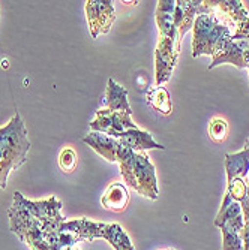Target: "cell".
I'll use <instances>...</instances> for the list:
<instances>
[{
  "instance_id": "d6986e66",
  "label": "cell",
  "mask_w": 249,
  "mask_h": 250,
  "mask_svg": "<svg viewBox=\"0 0 249 250\" xmlns=\"http://www.w3.org/2000/svg\"><path fill=\"white\" fill-rule=\"evenodd\" d=\"M147 104L158 112H161L164 116H168L173 106H171V99H170V93L168 90L162 85H156L155 88H152L150 92L146 95Z\"/></svg>"
},
{
  "instance_id": "5bb4252c",
  "label": "cell",
  "mask_w": 249,
  "mask_h": 250,
  "mask_svg": "<svg viewBox=\"0 0 249 250\" xmlns=\"http://www.w3.org/2000/svg\"><path fill=\"white\" fill-rule=\"evenodd\" d=\"M119 141L122 144H125L126 147H129L132 151L135 153H140V151H146V150H165V147L162 144H158L153 136L146 132V130H141V129H128L125 130Z\"/></svg>"
},
{
  "instance_id": "d4e9b609",
  "label": "cell",
  "mask_w": 249,
  "mask_h": 250,
  "mask_svg": "<svg viewBox=\"0 0 249 250\" xmlns=\"http://www.w3.org/2000/svg\"><path fill=\"white\" fill-rule=\"evenodd\" d=\"M242 207V211H243V219H245V223L249 222V180H248V196L245 198V201L240 204Z\"/></svg>"
},
{
  "instance_id": "83f0119b",
  "label": "cell",
  "mask_w": 249,
  "mask_h": 250,
  "mask_svg": "<svg viewBox=\"0 0 249 250\" xmlns=\"http://www.w3.org/2000/svg\"><path fill=\"white\" fill-rule=\"evenodd\" d=\"M246 144H248V146H249V140H248V141H246Z\"/></svg>"
},
{
  "instance_id": "8992f818",
  "label": "cell",
  "mask_w": 249,
  "mask_h": 250,
  "mask_svg": "<svg viewBox=\"0 0 249 250\" xmlns=\"http://www.w3.org/2000/svg\"><path fill=\"white\" fill-rule=\"evenodd\" d=\"M180 42L182 41L179 38L159 36V42L155 51L156 85H162L171 78L180 54Z\"/></svg>"
},
{
  "instance_id": "5b68a950",
  "label": "cell",
  "mask_w": 249,
  "mask_h": 250,
  "mask_svg": "<svg viewBox=\"0 0 249 250\" xmlns=\"http://www.w3.org/2000/svg\"><path fill=\"white\" fill-rule=\"evenodd\" d=\"M192 57L216 56L231 41V29L210 14H201L192 26Z\"/></svg>"
},
{
  "instance_id": "9a60e30c",
  "label": "cell",
  "mask_w": 249,
  "mask_h": 250,
  "mask_svg": "<svg viewBox=\"0 0 249 250\" xmlns=\"http://www.w3.org/2000/svg\"><path fill=\"white\" fill-rule=\"evenodd\" d=\"M225 171H227V183L242 178L246 180L249 177V146L245 144V148L237 153L225 154Z\"/></svg>"
},
{
  "instance_id": "30bf717a",
  "label": "cell",
  "mask_w": 249,
  "mask_h": 250,
  "mask_svg": "<svg viewBox=\"0 0 249 250\" xmlns=\"http://www.w3.org/2000/svg\"><path fill=\"white\" fill-rule=\"evenodd\" d=\"M201 14H209L203 0H176L174 26L180 41L192 29L195 18Z\"/></svg>"
},
{
  "instance_id": "ffe728a7",
  "label": "cell",
  "mask_w": 249,
  "mask_h": 250,
  "mask_svg": "<svg viewBox=\"0 0 249 250\" xmlns=\"http://www.w3.org/2000/svg\"><path fill=\"white\" fill-rule=\"evenodd\" d=\"M246 196H248V181L242 178H236L230 181V183H227V192H225L222 206H228L233 201L242 204Z\"/></svg>"
},
{
  "instance_id": "9c48e42d",
  "label": "cell",
  "mask_w": 249,
  "mask_h": 250,
  "mask_svg": "<svg viewBox=\"0 0 249 250\" xmlns=\"http://www.w3.org/2000/svg\"><path fill=\"white\" fill-rule=\"evenodd\" d=\"M204 6L210 15H215L227 27H237L249 17L242 0H204Z\"/></svg>"
},
{
  "instance_id": "8fae6325",
  "label": "cell",
  "mask_w": 249,
  "mask_h": 250,
  "mask_svg": "<svg viewBox=\"0 0 249 250\" xmlns=\"http://www.w3.org/2000/svg\"><path fill=\"white\" fill-rule=\"evenodd\" d=\"M249 50V41H230L225 47L212 59V63L209 64V69H215L219 64L230 63L239 69H245V54Z\"/></svg>"
},
{
  "instance_id": "2e32d148",
  "label": "cell",
  "mask_w": 249,
  "mask_h": 250,
  "mask_svg": "<svg viewBox=\"0 0 249 250\" xmlns=\"http://www.w3.org/2000/svg\"><path fill=\"white\" fill-rule=\"evenodd\" d=\"M174 9H176V0H161V2H158L156 24L158 29H159V36L179 38L177 29L174 26Z\"/></svg>"
},
{
  "instance_id": "52a82bcc",
  "label": "cell",
  "mask_w": 249,
  "mask_h": 250,
  "mask_svg": "<svg viewBox=\"0 0 249 250\" xmlns=\"http://www.w3.org/2000/svg\"><path fill=\"white\" fill-rule=\"evenodd\" d=\"M86 17L92 38L96 39L111 30L113 22L116 21V11L110 0H87Z\"/></svg>"
},
{
  "instance_id": "277c9868",
  "label": "cell",
  "mask_w": 249,
  "mask_h": 250,
  "mask_svg": "<svg viewBox=\"0 0 249 250\" xmlns=\"http://www.w3.org/2000/svg\"><path fill=\"white\" fill-rule=\"evenodd\" d=\"M60 231L72 234L83 243H92L98 238L107 240L114 250H135L129 235L123 231L119 223L93 222L87 217L65 220L60 225Z\"/></svg>"
},
{
  "instance_id": "ac0fdd59",
  "label": "cell",
  "mask_w": 249,
  "mask_h": 250,
  "mask_svg": "<svg viewBox=\"0 0 249 250\" xmlns=\"http://www.w3.org/2000/svg\"><path fill=\"white\" fill-rule=\"evenodd\" d=\"M129 193L123 183H113L107 188L101 198L102 207L111 211H123L128 207Z\"/></svg>"
},
{
  "instance_id": "4fadbf2b",
  "label": "cell",
  "mask_w": 249,
  "mask_h": 250,
  "mask_svg": "<svg viewBox=\"0 0 249 250\" xmlns=\"http://www.w3.org/2000/svg\"><path fill=\"white\" fill-rule=\"evenodd\" d=\"M83 143L90 148H93L99 156L107 159L108 162H117V151L120 147V141L101 132H90L83 138Z\"/></svg>"
},
{
  "instance_id": "7c38bea8",
  "label": "cell",
  "mask_w": 249,
  "mask_h": 250,
  "mask_svg": "<svg viewBox=\"0 0 249 250\" xmlns=\"http://www.w3.org/2000/svg\"><path fill=\"white\" fill-rule=\"evenodd\" d=\"M14 196L21 202V206L24 207L33 217H36L39 220L41 219H54V217L62 216L60 214L62 202L56 196H51L44 201H29L20 192H15Z\"/></svg>"
},
{
  "instance_id": "6da1fadb",
  "label": "cell",
  "mask_w": 249,
  "mask_h": 250,
  "mask_svg": "<svg viewBox=\"0 0 249 250\" xmlns=\"http://www.w3.org/2000/svg\"><path fill=\"white\" fill-rule=\"evenodd\" d=\"M8 217L11 231L32 250H81L77 249V244L83 243L80 238L60 231V225L65 222L63 216L39 220L14 196Z\"/></svg>"
},
{
  "instance_id": "7a4b0ae2",
  "label": "cell",
  "mask_w": 249,
  "mask_h": 250,
  "mask_svg": "<svg viewBox=\"0 0 249 250\" xmlns=\"http://www.w3.org/2000/svg\"><path fill=\"white\" fill-rule=\"evenodd\" d=\"M29 150V132L17 112L5 127H0V189L6 188L9 174L26 162Z\"/></svg>"
},
{
  "instance_id": "44dd1931",
  "label": "cell",
  "mask_w": 249,
  "mask_h": 250,
  "mask_svg": "<svg viewBox=\"0 0 249 250\" xmlns=\"http://www.w3.org/2000/svg\"><path fill=\"white\" fill-rule=\"evenodd\" d=\"M228 135V125L222 117H213L209 123V136L216 144H221L227 140Z\"/></svg>"
},
{
  "instance_id": "603a6c76",
  "label": "cell",
  "mask_w": 249,
  "mask_h": 250,
  "mask_svg": "<svg viewBox=\"0 0 249 250\" xmlns=\"http://www.w3.org/2000/svg\"><path fill=\"white\" fill-rule=\"evenodd\" d=\"M233 41H249V17L243 20L231 35Z\"/></svg>"
},
{
  "instance_id": "7402d4cb",
  "label": "cell",
  "mask_w": 249,
  "mask_h": 250,
  "mask_svg": "<svg viewBox=\"0 0 249 250\" xmlns=\"http://www.w3.org/2000/svg\"><path fill=\"white\" fill-rule=\"evenodd\" d=\"M59 167L66 174L72 172L77 167V153L69 147L62 150V153L59 156Z\"/></svg>"
},
{
  "instance_id": "ba28073f",
  "label": "cell",
  "mask_w": 249,
  "mask_h": 250,
  "mask_svg": "<svg viewBox=\"0 0 249 250\" xmlns=\"http://www.w3.org/2000/svg\"><path fill=\"white\" fill-rule=\"evenodd\" d=\"M93 132L105 133L111 138L119 140L120 135L128 129H137L138 126L135 125L131 119V114L128 112H113L107 108L98 109L95 120L89 125Z\"/></svg>"
},
{
  "instance_id": "cb8c5ba5",
  "label": "cell",
  "mask_w": 249,
  "mask_h": 250,
  "mask_svg": "<svg viewBox=\"0 0 249 250\" xmlns=\"http://www.w3.org/2000/svg\"><path fill=\"white\" fill-rule=\"evenodd\" d=\"M242 237V243H243V250H249V222L245 223L243 229L240 232Z\"/></svg>"
},
{
  "instance_id": "484cf974",
  "label": "cell",
  "mask_w": 249,
  "mask_h": 250,
  "mask_svg": "<svg viewBox=\"0 0 249 250\" xmlns=\"http://www.w3.org/2000/svg\"><path fill=\"white\" fill-rule=\"evenodd\" d=\"M245 64H246V69H248V72H249V50H248L246 54H245Z\"/></svg>"
},
{
  "instance_id": "e0dca14e",
  "label": "cell",
  "mask_w": 249,
  "mask_h": 250,
  "mask_svg": "<svg viewBox=\"0 0 249 250\" xmlns=\"http://www.w3.org/2000/svg\"><path fill=\"white\" fill-rule=\"evenodd\" d=\"M104 105L107 109L113 112H128V114H132V109L128 102V90L119 85L113 78H110L107 84Z\"/></svg>"
},
{
  "instance_id": "3957f363",
  "label": "cell",
  "mask_w": 249,
  "mask_h": 250,
  "mask_svg": "<svg viewBox=\"0 0 249 250\" xmlns=\"http://www.w3.org/2000/svg\"><path fill=\"white\" fill-rule=\"evenodd\" d=\"M117 164L125 183L138 195L156 201L159 198L156 171L146 153H135L120 143L117 151Z\"/></svg>"
},
{
  "instance_id": "4316f807",
  "label": "cell",
  "mask_w": 249,
  "mask_h": 250,
  "mask_svg": "<svg viewBox=\"0 0 249 250\" xmlns=\"http://www.w3.org/2000/svg\"><path fill=\"white\" fill-rule=\"evenodd\" d=\"M162 250H174V249H162Z\"/></svg>"
}]
</instances>
